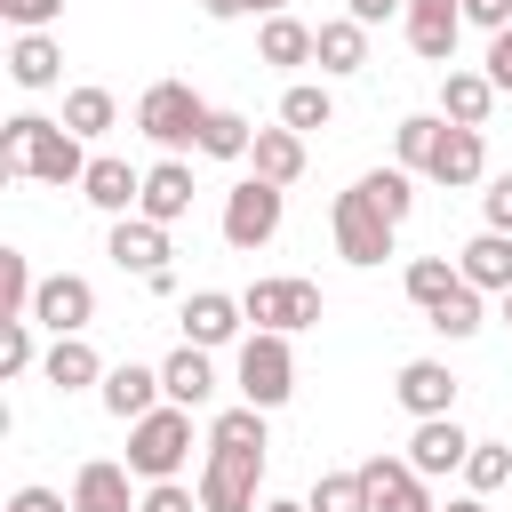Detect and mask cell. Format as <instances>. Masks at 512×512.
I'll return each mask as SVG.
<instances>
[{
  "instance_id": "30",
  "label": "cell",
  "mask_w": 512,
  "mask_h": 512,
  "mask_svg": "<svg viewBox=\"0 0 512 512\" xmlns=\"http://www.w3.org/2000/svg\"><path fill=\"white\" fill-rule=\"evenodd\" d=\"M112 120H120V96H112V88H96V80H88V88H64V128H72L80 144L104 136Z\"/></svg>"
},
{
  "instance_id": "42",
  "label": "cell",
  "mask_w": 512,
  "mask_h": 512,
  "mask_svg": "<svg viewBox=\"0 0 512 512\" xmlns=\"http://www.w3.org/2000/svg\"><path fill=\"white\" fill-rule=\"evenodd\" d=\"M0 16H8L16 32H48V24L64 16V0H0Z\"/></svg>"
},
{
  "instance_id": "1",
  "label": "cell",
  "mask_w": 512,
  "mask_h": 512,
  "mask_svg": "<svg viewBox=\"0 0 512 512\" xmlns=\"http://www.w3.org/2000/svg\"><path fill=\"white\" fill-rule=\"evenodd\" d=\"M96 152H80V136L64 120H40V112H16L0 128V176H32V184H80Z\"/></svg>"
},
{
  "instance_id": "43",
  "label": "cell",
  "mask_w": 512,
  "mask_h": 512,
  "mask_svg": "<svg viewBox=\"0 0 512 512\" xmlns=\"http://www.w3.org/2000/svg\"><path fill=\"white\" fill-rule=\"evenodd\" d=\"M480 216H488V232H512V168L480 184Z\"/></svg>"
},
{
  "instance_id": "39",
  "label": "cell",
  "mask_w": 512,
  "mask_h": 512,
  "mask_svg": "<svg viewBox=\"0 0 512 512\" xmlns=\"http://www.w3.org/2000/svg\"><path fill=\"white\" fill-rule=\"evenodd\" d=\"M304 504H312V512H368V480H360V472H320Z\"/></svg>"
},
{
  "instance_id": "36",
  "label": "cell",
  "mask_w": 512,
  "mask_h": 512,
  "mask_svg": "<svg viewBox=\"0 0 512 512\" xmlns=\"http://www.w3.org/2000/svg\"><path fill=\"white\" fill-rule=\"evenodd\" d=\"M32 296H40V280H32L24 248H0V320H32Z\"/></svg>"
},
{
  "instance_id": "16",
  "label": "cell",
  "mask_w": 512,
  "mask_h": 512,
  "mask_svg": "<svg viewBox=\"0 0 512 512\" xmlns=\"http://www.w3.org/2000/svg\"><path fill=\"white\" fill-rule=\"evenodd\" d=\"M464 456H472V432H464L456 416H424V424L408 432V464H416L424 480H440V472H464Z\"/></svg>"
},
{
  "instance_id": "26",
  "label": "cell",
  "mask_w": 512,
  "mask_h": 512,
  "mask_svg": "<svg viewBox=\"0 0 512 512\" xmlns=\"http://www.w3.org/2000/svg\"><path fill=\"white\" fill-rule=\"evenodd\" d=\"M56 72H64V48H56L48 32H16V48H8V80H16V88H56Z\"/></svg>"
},
{
  "instance_id": "50",
  "label": "cell",
  "mask_w": 512,
  "mask_h": 512,
  "mask_svg": "<svg viewBox=\"0 0 512 512\" xmlns=\"http://www.w3.org/2000/svg\"><path fill=\"white\" fill-rule=\"evenodd\" d=\"M264 512H312V504H296V496H264Z\"/></svg>"
},
{
  "instance_id": "18",
  "label": "cell",
  "mask_w": 512,
  "mask_h": 512,
  "mask_svg": "<svg viewBox=\"0 0 512 512\" xmlns=\"http://www.w3.org/2000/svg\"><path fill=\"white\" fill-rule=\"evenodd\" d=\"M424 176H432L440 192H472V184H488V144H480V128H448Z\"/></svg>"
},
{
  "instance_id": "21",
  "label": "cell",
  "mask_w": 512,
  "mask_h": 512,
  "mask_svg": "<svg viewBox=\"0 0 512 512\" xmlns=\"http://www.w3.org/2000/svg\"><path fill=\"white\" fill-rule=\"evenodd\" d=\"M136 216H152V224H184V216H192V168H184V160H152V168H144V200H136Z\"/></svg>"
},
{
  "instance_id": "4",
  "label": "cell",
  "mask_w": 512,
  "mask_h": 512,
  "mask_svg": "<svg viewBox=\"0 0 512 512\" xmlns=\"http://www.w3.org/2000/svg\"><path fill=\"white\" fill-rule=\"evenodd\" d=\"M232 384H240V400L248 408H280L288 392H296V352H288V336H272V328H248L240 336V352H232Z\"/></svg>"
},
{
  "instance_id": "19",
  "label": "cell",
  "mask_w": 512,
  "mask_h": 512,
  "mask_svg": "<svg viewBox=\"0 0 512 512\" xmlns=\"http://www.w3.org/2000/svg\"><path fill=\"white\" fill-rule=\"evenodd\" d=\"M456 272L480 288V296H512V232H472L464 248H456Z\"/></svg>"
},
{
  "instance_id": "47",
  "label": "cell",
  "mask_w": 512,
  "mask_h": 512,
  "mask_svg": "<svg viewBox=\"0 0 512 512\" xmlns=\"http://www.w3.org/2000/svg\"><path fill=\"white\" fill-rule=\"evenodd\" d=\"M8 512H72V504H64L56 488H16V496H8Z\"/></svg>"
},
{
  "instance_id": "52",
  "label": "cell",
  "mask_w": 512,
  "mask_h": 512,
  "mask_svg": "<svg viewBox=\"0 0 512 512\" xmlns=\"http://www.w3.org/2000/svg\"><path fill=\"white\" fill-rule=\"evenodd\" d=\"M504 328H512V296H504Z\"/></svg>"
},
{
  "instance_id": "40",
  "label": "cell",
  "mask_w": 512,
  "mask_h": 512,
  "mask_svg": "<svg viewBox=\"0 0 512 512\" xmlns=\"http://www.w3.org/2000/svg\"><path fill=\"white\" fill-rule=\"evenodd\" d=\"M40 344H32V320H0V376H32Z\"/></svg>"
},
{
  "instance_id": "32",
  "label": "cell",
  "mask_w": 512,
  "mask_h": 512,
  "mask_svg": "<svg viewBox=\"0 0 512 512\" xmlns=\"http://www.w3.org/2000/svg\"><path fill=\"white\" fill-rule=\"evenodd\" d=\"M336 120V96L320 88V80H296L288 96H280V128H296V136H312V128H328Z\"/></svg>"
},
{
  "instance_id": "9",
  "label": "cell",
  "mask_w": 512,
  "mask_h": 512,
  "mask_svg": "<svg viewBox=\"0 0 512 512\" xmlns=\"http://www.w3.org/2000/svg\"><path fill=\"white\" fill-rule=\"evenodd\" d=\"M88 320H96V288H88L80 272H48L40 296H32V328H48V336H88Z\"/></svg>"
},
{
  "instance_id": "45",
  "label": "cell",
  "mask_w": 512,
  "mask_h": 512,
  "mask_svg": "<svg viewBox=\"0 0 512 512\" xmlns=\"http://www.w3.org/2000/svg\"><path fill=\"white\" fill-rule=\"evenodd\" d=\"M456 8H464V24H480L488 40H496V32L512 24V0H456Z\"/></svg>"
},
{
  "instance_id": "20",
  "label": "cell",
  "mask_w": 512,
  "mask_h": 512,
  "mask_svg": "<svg viewBox=\"0 0 512 512\" xmlns=\"http://www.w3.org/2000/svg\"><path fill=\"white\" fill-rule=\"evenodd\" d=\"M488 112H496V80L448 64V72H440V120H448V128H488Z\"/></svg>"
},
{
  "instance_id": "44",
  "label": "cell",
  "mask_w": 512,
  "mask_h": 512,
  "mask_svg": "<svg viewBox=\"0 0 512 512\" xmlns=\"http://www.w3.org/2000/svg\"><path fill=\"white\" fill-rule=\"evenodd\" d=\"M480 72L496 80V96H512V24H504V32L488 40V56H480Z\"/></svg>"
},
{
  "instance_id": "3",
  "label": "cell",
  "mask_w": 512,
  "mask_h": 512,
  "mask_svg": "<svg viewBox=\"0 0 512 512\" xmlns=\"http://www.w3.org/2000/svg\"><path fill=\"white\" fill-rule=\"evenodd\" d=\"M208 112H216V104H200V96H192V80H152V88L136 96V136H152V144L176 160L184 144H200Z\"/></svg>"
},
{
  "instance_id": "6",
  "label": "cell",
  "mask_w": 512,
  "mask_h": 512,
  "mask_svg": "<svg viewBox=\"0 0 512 512\" xmlns=\"http://www.w3.org/2000/svg\"><path fill=\"white\" fill-rule=\"evenodd\" d=\"M200 512H264L256 488H264V448H208L200 456Z\"/></svg>"
},
{
  "instance_id": "38",
  "label": "cell",
  "mask_w": 512,
  "mask_h": 512,
  "mask_svg": "<svg viewBox=\"0 0 512 512\" xmlns=\"http://www.w3.org/2000/svg\"><path fill=\"white\" fill-rule=\"evenodd\" d=\"M208 448H272V440H264V408H248V400L224 408V416L208 424Z\"/></svg>"
},
{
  "instance_id": "41",
  "label": "cell",
  "mask_w": 512,
  "mask_h": 512,
  "mask_svg": "<svg viewBox=\"0 0 512 512\" xmlns=\"http://www.w3.org/2000/svg\"><path fill=\"white\" fill-rule=\"evenodd\" d=\"M136 512H200V488H184V480H152Z\"/></svg>"
},
{
  "instance_id": "29",
  "label": "cell",
  "mask_w": 512,
  "mask_h": 512,
  "mask_svg": "<svg viewBox=\"0 0 512 512\" xmlns=\"http://www.w3.org/2000/svg\"><path fill=\"white\" fill-rule=\"evenodd\" d=\"M312 64H320V72H336V80H344V72H360V64H368V24L328 16V24H320V56H312Z\"/></svg>"
},
{
  "instance_id": "28",
  "label": "cell",
  "mask_w": 512,
  "mask_h": 512,
  "mask_svg": "<svg viewBox=\"0 0 512 512\" xmlns=\"http://www.w3.org/2000/svg\"><path fill=\"white\" fill-rule=\"evenodd\" d=\"M248 160H256V176H264V184H280V192H288V184L304 176V136H296V128H256V152H248Z\"/></svg>"
},
{
  "instance_id": "17",
  "label": "cell",
  "mask_w": 512,
  "mask_h": 512,
  "mask_svg": "<svg viewBox=\"0 0 512 512\" xmlns=\"http://www.w3.org/2000/svg\"><path fill=\"white\" fill-rule=\"evenodd\" d=\"M128 480H136L128 464H112V456H88V464L72 472V512H136L144 496H136Z\"/></svg>"
},
{
  "instance_id": "25",
  "label": "cell",
  "mask_w": 512,
  "mask_h": 512,
  "mask_svg": "<svg viewBox=\"0 0 512 512\" xmlns=\"http://www.w3.org/2000/svg\"><path fill=\"white\" fill-rule=\"evenodd\" d=\"M256 56H264V64H312V56H320V24L264 16V32H256Z\"/></svg>"
},
{
  "instance_id": "5",
  "label": "cell",
  "mask_w": 512,
  "mask_h": 512,
  "mask_svg": "<svg viewBox=\"0 0 512 512\" xmlns=\"http://www.w3.org/2000/svg\"><path fill=\"white\" fill-rule=\"evenodd\" d=\"M280 216H288V192L264 184V176H240V184L224 192V248H240V256L272 248V240H280Z\"/></svg>"
},
{
  "instance_id": "14",
  "label": "cell",
  "mask_w": 512,
  "mask_h": 512,
  "mask_svg": "<svg viewBox=\"0 0 512 512\" xmlns=\"http://www.w3.org/2000/svg\"><path fill=\"white\" fill-rule=\"evenodd\" d=\"M104 256H112L120 272L152 280V272H168V224H152V216H120L112 240H104Z\"/></svg>"
},
{
  "instance_id": "49",
  "label": "cell",
  "mask_w": 512,
  "mask_h": 512,
  "mask_svg": "<svg viewBox=\"0 0 512 512\" xmlns=\"http://www.w3.org/2000/svg\"><path fill=\"white\" fill-rule=\"evenodd\" d=\"M440 512H488V496H448Z\"/></svg>"
},
{
  "instance_id": "11",
  "label": "cell",
  "mask_w": 512,
  "mask_h": 512,
  "mask_svg": "<svg viewBox=\"0 0 512 512\" xmlns=\"http://www.w3.org/2000/svg\"><path fill=\"white\" fill-rule=\"evenodd\" d=\"M400 32H408V48L424 56V64H456V32H464V8L456 0H408V16H400Z\"/></svg>"
},
{
  "instance_id": "10",
  "label": "cell",
  "mask_w": 512,
  "mask_h": 512,
  "mask_svg": "<svg viewBox=\"0 0 512 512\" xmlns=\"http://www.w3.org/2000/svg\"><path fill=\"white\" fill-rule=\"evenodd\" d=\"M360 480H368V512H440L432 488H424V472L408 456H368Z\"/></svg>"
},
{
  "instance_id": "7",
  "label": "cell",
  "mask_w": 512,
  "mask_h": 512,
  "mask_svg": "<svg viewBox=\"0 0 512 512\" xmlns=\"http://www.w3.org/2000/svg\"><path fill=\"white\" fill-rule=\"evenodd\" d=\"M328 232H336V256L368 272V264H384V256H392V232H400V224H392V216H384V208H376V200L352 184V192H336Z\"/></svg>"
},
{
  "instance_id": "31",
  "label": "cell",
  "mask_w": 512,
  "mask_h": 512,
  "mask_svg": "<svg viewBox=\"0 0 512 512\" xmlns=\"http://www.w3.org/2000/svg\"><path fill=\"white\" fill-rule=\"evenodd\" d=\"M424 328H432V336H448V344L480 336V288H472V280H456V288H448V296L424 312Z\"/></svg>"
},
{
  "instance_id": "27",
  "label": "cell",
  "mask_w": 512,
  "mask_h": 512,
  "mask_svg": "<svg viewBox=\"0 0 512 512\" xmlns=\"http://www.w3.org/2000/svg\"><path fill=\"white\" fill-rule=\"evenodd\" d=\"M440 136H448V120H440V112H408V120L392 128V168L424 176V168H432V152H440Z\"/></svg>"
},
{
  "instance_id": "15",
  "label": "cell",
  "mask_w": 512,
  "mask_h": 512,
  "mask_svg": "<svg viewBox=\"0 0 512 512\" xmlns=\"http://www.w3.org/2000/svg\"><path fill=\"white\" fill-rule=\"evenodd\" d=\"M240 328H248L240 296H224V288H200V296H184V344L216 352V344H240Z\"/></svg>"
},
{
  "instance_id": "23",
  "label": "cell",
  "mask_w": 512,
  "mask_h": 512,
  "mask_svg": "<svg viewBox=\"0 0 512 512\" xmlns=\"http://www.w3.org/2000/svg\"><path fill=\"white\" fill-rule=\"evenodd\" d=\"M104 408L120 416V424H136V416H152L168 392H160V368H136V360H120V368H104Z\"/></svg>"
},
{
  "instance_id": "13",
  "label": "cell",
  "mask_w": 512,
  "mask_h": 512,
  "mask_svg": "<svg viewBox=\"0 0 512 512\" xmlns=\"http://www.w3.org/2000/svg\"><path fill=\"white\" fill-rule=\"evenodd\" d=\"M392 400L424 424V416H456V368L448 360H408L400 376H392Z\"/></svg>"
},
{
  "instance_id": "24",
  "label": "cell",
  "mask_w": 512,
  "mask_h": 512,
  "mask_svg": "<svg viewBox=\"0 0 512 512\" xmlns=\"http://www.w3.org/2000/svg\"><path fill=\"white\" fill-rule=\"evenodd\" d=\"M40 376H48L56 392H80V384H104V360H96V344H88V336H48Z\"/></svg>"
},
{
  "instance_id": "2",
  "label": "cell",
  "mask_w": 512,
  "mask_h": 512,
  "mask_svg": "<svg viewBox=\"0 0 512 512\" xmlns=\"http://www.w3.org/2000/svg\"><path fill=\"white\" fill-rule=\"evenodd\" d=\"M184 456H192V408H176V400H160L152 416H136L128 424V472L136 480H176L184 472Z\"/></svg>"
},
{
  "instance_id": "34",
  "label": "cell",
  "mask_w": 512,
  "mask_h": 512,
  "mask_svg": "<svg viewBox=\"0 0 512 512\" xmlns=\"http://www.w3.org/2000/svg\"><path fill=\"white\" fill-rule=\"evenodd\" d=\"M456 280H464V272H456V256H408V272H400L408 304H424V312H432V304H440Z\"/></svg>"
},
{
  "instance_id": "51",
  "label": "cell",
  "mask_w": 512,
  "mask_h": 512,
  "mask_svg": "<svg viewBox=\"0 0 512 512\" xmlns=\"http://www.w3.org/2000/svg\"><path fill=\"white\" fill-rule=\"evenodd\" d=\"M256 8H264V16H288V0H256Z\"/></svg>"
},
{
  "instance_id": "8",
  "label": "cell",
  "mask_w": 512,
  "mask_h": 512,
  "mask_svg": "<svg viewBox=\"0 0 512 512\" xmlns=\"http://www.w3.org/2000/svg\"><path fill=\"white\" fill-rule=\"evenodd\" d=\"M240 312L256 328H272V336H296V328H320V288L312 280H248Z\"/></svg>"
},
{
  "instance_id": "48",
  "label": "cell",
  "mask_w": 512,
  "mask_h": 512,
  "mask_svg": "<svg viewBox=\"0 0 512 512\" xmlns=\"http://www.w3.org/2000/svg\"><path fill=\"white\" fill-rule=\"evenodd\" d=\"M200 8H208V16H216V24H232V16H248V8H256V0H200Z\"/></svg>"
},
{
  "instance_id": "33",
  "label": "cell",
  "mask_w": 512,
  "mask_h": 512,
  "mask_svg": "<svg viewBox=\"0 0 512 512\" xmlns=\"http://www.w3.org/2000/svg\"><path fill=\"white\" fill-rule=\"evenodd\" d=\"M200 152H208V160H248V152H256V120H240V112L216 104L208 128H200Z\"/></svg>"
},
{
  "instance_id": "35",
  "label": "cell",
  "mask_w": 512,
  "mask_h": 512,
  "mask_svg": "<svg viewBox=\"0 0 512 512\" xmlns=\"http://www.w3.org/2000/svg\"><path fill=\"white\" fill-rule=\"evenodd\" d=\"M496 488H512V448H504V440H472V456H464V496H496Z\"/></svg>"
},
{
  "instance_id": "37",
  "label": "cell",
  "mask_w": 512,
  "mask_h": 512,
  "mask_svg": "<svg viewBox=\"0 0 512 512\" xmlns=\"http://www.w3.org/2000/svg\"><path fill=\"white\" fill-rule=\"evenodd\" d=\"M360 192H368L392 224H408V208H416V176H408V168H368V176H360Z\"/></svg>"
},
{
  "instance_id": "46",
  "label": "cell",
  "mask_w": 512,
  "mask_h": 512,
  "mask_svg": "<svg viewBox=\"0 0 512 512\" xmlns=\"http://www.w3.org/2000/svg\"><path fill=\"white\" fill-rule=\"evenodd\" d=\"M344 16L376 32V24H392V16H408V0H344Z\"/></svg>"
},
{
  "instance_id": "22",
  "label": "cell",
  "mask_w": 512,
  "mask_h": 512,
  "mask_svg": "<svg viewBox=\"0 0 512 512\" xmlns=\"http://www.w3.org/2000/svg\"><path fill=\"white\" fill-rule=\"evenodd\" d=\"M160 392H168L176 408H208V400H216V360H208L200 344H176V352L160 360Z\"/></svg>"
},
{
  "instance_id": "12",
  "label": "cell",
  "mask_w": 512,
  "mask_h": 512,
  "mask_svg": "<svg viewBox=\"0 0 512 512\" xmlns=\"http://www.w3.org/2000/svg\"><path fill=\"white\" fill-rule=\"evenodd\" d=\"M80 200H88V208H104V216L120 224V216H136V200H144V168H128L120 152H96V160H88V176H80Z\"/></svg>"
}]
</instances>
